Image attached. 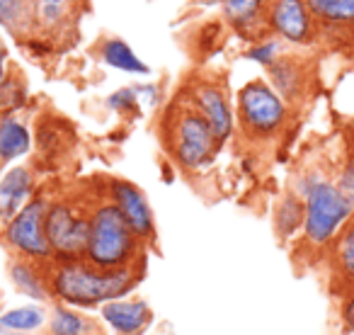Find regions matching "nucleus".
Wrapping results in <instances>:
<instances>
[{"label":"nucleus","instance_id":"f257e3e1","mask_svg":"<svg viewBox=\"0 0 354 335\" xmlns=\"http://www.w3.org/2000/svg\"><path fill=\"white\" fill-rule=\"evenodd\" d=\"M46 280H49L51 296L59 304L88 311L124 299L129 291L136 289L141 272L138 267L102 270L90 265L88 260H54L51 265H46Z\"/></svg>","mask_w":354,"mask_h":335},{"label":"nucleus","instance_id":"f03ea898","mask_svg":"<svg viewBox=\"0 0 354 335\" xmlns=\"http://www.w3.org/2000/svg\"><path fill=\"white\" fill-rule=\"evenodd\" d=\"M294 192L304 197L306 219H304V246L313 253L325 255L328 248L337 241L342 228L352 221L354 207L339 185L333 178L318 173V170H308L299 178Z\"/></svg>","mask_w":354,"mask_h":335},{"label":"nucleus","instance_id":"7ed1b4c3","mask_svg":"<svg viewBox=\"0 0 354 335\" xmlns=\"http://www.w3.org/2000/svg\"><path fill=\"white\" fill-rule=\"evenodd\" d=\"M141 253L143 243L136 238L114 202L107 199L90 209V236L83 260L102 270H124L136 267Z\"/></svg>","mask_w":354,"mask_h":335},{"label":"nucleus","instance_id":"20e7f679","mask_svg":"<svg viewBox=\"0 0 354 335\" xmlns=\"http://www.w3.org/2000/svg\"><path fill=\"white\" fill-rule=\"evenodd\" d=\"M165 143L183 170H199L214 158L218 141L192 102H177L165 117Z\"/></svg>","mask_w":354,"mask_h":335},{"label":"nucleus","instance_id":"39448f33","mask_svg":"<svg viewBox=\"0 0 354 335\" xmlns=\"http://www.w3.org/2000/svg\"><path fill=\"white\" fill-rule=\"evenodd\" d=\"M241 132L252 141H270L289 122V107L267 80L255 78L238 93L236 109Z\"/></svg>","mask_w":354,"mask_h":335},{"label":"nucleus","instance_id":"423d86ee","mask_svg":"<svg viewBox=\"0 0 354 335\" xmlns=\"http://www.w3.org/2000/svg\"><path fill=\"white\" fill-rule=\"evenodd\" d=\"M90 236V212L71 199L49 202L46 209V238L54 260H83Z\"/></svg>","mask_w":354,"mask_h":335},{"label":"nucleus","instance_id":"0eeeda50","mask_svg":"<svg viewBox=\"0 0 354 335\" xmlns=\"http://www.w3.org/2000/svg\"><path fill=\"white\" fill-rule=\"evenodd\" d=\"M46 209H49V199L32 197L22 207V212L6 224L3 241L12 253H17V257L39 262V265L54 262V253L46 238Z\"/></svg>","mask_w":354,"mask_h":335},{"label":"nucleus","instance_id":"6e6552de","mask_svg":"<svg viewBox=\"0 0 354 335\" xmlns=\"http://www.w3.org/2000/svg\"><path fill=\"white\" fill-rule=\"evenodd\" d=\"M267 27L289 44H310L318 37V22L306 0H272L267 6Z\"/></svg>","mask_w":354,"mask_h":335},{"label":"nucleus","instance_id":"1a4fd4ad","mask_svg":"<svg viewBox=\"0 0 354 335\" xmlns=\"http://www.w3.org/2000/svg\"><path fill=\"white\" fill-rule=\"evenodd\" d=\"M109 202H114V207L122 212V217L127 219V224L143 246H148L156 238L153 209L148 204L146 194L136 185L129 183V180H112L109 183Z\"/></svg>","mask_w":354,"mask_h":335},{"label":"nucleus","instance_id":"9d476101","mask_svg":"<svg viewBox=\"0 0 354 335\" xmlns=\"http://www.w3.org/2000/svg\"><path fill=\"white\" fill-rule=\"evenodd\" d=\"M192 105L209 122L218 146H223V143L228 141V136L233 134V127H236V114H233V109H231L226 90L218 88L212 80L197 83L192 88Z\"/></svg>","mask_w":354,"mask_h":335},{"label":"nucleus","instance_id":"9b49d317","mask_svg":"<svg viewBox=\"0 0 354 335\" xmlns=\"http://www.w3.org/2000/svg\"><path fill=\"white\" fill-rule=\"evenodd\" d=\"M270 80L267 83L274 88V93L284 100L286 105H296L306 98L310 85V69L304 59L291 54H281L274 64L267 69Z\"/></svg>","mask_w":354,"mask_h":335},{"label":"nucleus","instance_id":"f8f14e48","mask_svg":"<svg viewBox=\"0 0 354 335\" xmlns=\"http://www.w3.org/2000/svg\"><path fill=\"white\" fill-rule=\"evenodd\" d=\"M114 335H143L153 323V309L143 299H117L100 309Z\"/></svg>","mask_w":354,"mask_h":335},{"label":"nucleus","instance_id":"ddd939ff","mask_svg":"<svg viewBox=\"0 0 354 335\" xmlns=\"http://www.w3.org/2000/svg\"><path fill=\"white\" fill-rule=\"evenodd\" d=\"M325 262H328V275L330 282H333V289L337 291V296H342L344 291H352L354 289V217L342 228L337 241L328 248Z\"/></svg>","mask_w":354,"mask_h":335},{"label":"nucleus","instance_id":"4468645a","mask_svg":"<svg viewBox=\"0 0 354 335\" xmlns=\"http://www.w3.org/2000/svg\"><path fill=\"white\" fill-rule=\"evenodd\" d=\"M35 178H32L30 168L15 165L10 168L3 178H0V221H12L30 202Z\"/></svg>","mask_w":354,"mask_h":335},{"label":"nucleus","instance_id":"2eb2a0df","mask_svg":"<svg viewBox=\"0 0 354 335\" xmlns=\"http://www.w3.org/2000/svg\"><path fill=\"white\" fill-rule=\"evenodd\" d=\"M10 280L20 294H25L27 299H35L37 304H44L51 296L49 280H46V265L25 260V257H15L10 262Z\"/></svg>","mask_w":354,"mask_h":335},{"label":"nucleus","instance_id":"dca6fc26","mask_svg":"<svg viewBox=\"0 0 354 335\" xmlns=\"http://www.w3.org/2000/svg\"><path fill=\"white\" fill-rule=\"evenodd\" d=\"M32 148V134L27 124L17 117L0 119V161H17Z\"/></svg>","mask_w":354,"mask_h":335},{"label":"nucleus","instance_id":"f3484780","mask_svg":"<svg viewBox=\"0 0 354 335\" xmlns=\"http://www.w3.org/2000/svg\"><path fill=\"white\" fill-rule=\"evenodd\" d=\"M49 335H100V325L80 309L56 304L49 314Z\"/></svg>","mask_w":354,"mask_h":335},{"label":"nucleus","instance_id":"a211bd4d","mask_svg":"<svg viewBox=\"0 0 354 335\" xmlns=\"http://www.w3.org/2000/svg\"><path fill=\"white\" fill-rule=\"evenodd\" d=\"M97 54L107 66H112V69H117V71H124V73H133V75L151 73V69H148V66L133 54L131 46L124 39H119V37H107V39L100 44Z\"/></svg>","mask_w":354,"mask_h":335},{"label":"nucleus","instance_id":"6ab92c4d","mask_svg":"<svg viewBox=\"0 0 354 335\" xmlns=\"http://www.w3.org/2000/svg\"><path fill=\"white\" fill-rule=\"evenodd\" d=\"M306 207L304 197L299 192H286L274 207V231L279 238H294L299 231H304Z\"/></svg>","mask_w":354,"mask_h":335},{"label":"nucleus","instance_id":"aec40b11","mask_svg":"<svg viewBox=\"0 0 354 335\" xmlns=\"http://www.w3.org/2000/svg\"><path fill=\"white\" fill-rule=\"evenodd\" d=\"M223 12L236 30L255 35L257 27L267 25L265 0H223Z\"/></svg>","mask_w":354,"mask_h":335},{"label":"nucleus","instance_id":"412c9836","mask_svg":"<svg viewBox=\"0 0 354 335\" xmlns=\"http://www.w3.org/2000/svg\"><path fill=\"white\" fill-rule=\"evenodd\" d=\"M44 323H49V314L41 304L15 306V309H8L0 314V328H6L8 333L30 335L39 330Z\"/></svg>","mask_w":354,"mask_h":335},{"label":"nucleus","instance_id":"4be33fe9","mask_svg":"<svg viewBox=\"0 0 354 335\" xmlns=\"http://www.w3.org/2000/svg\"><path fill=\"white\" fill-rule=\"evenodd\" d=\"M35 20V0H0V25L22 32Z\"/></svg>","mask_w":354,"mask_h":335},{"label":"nucleus","instance_id":"5701e85b","mask_svg":"<svg viewBox=\"0 0 354 335\" xmlns=\"http://www.w3.org/2000/svg\"><path fill=\"white\" fill-rule=\"evenodd\" d=\"M73 0H35V20L41 27H59L68 17Z\"/></svg>","mask_w":354,"mask_h":335},{"label":"nucleus","instance_id":"b1692460","mask_svg":"<svg viewBox=\"0 0 354 335\" xmlns=\"http://www.w3.org/2000/svg\"><path fill=\"white\" fill-rule=\"evenodd\" d=\"M279 56H281V46L277 39H260L255 46H250V51H248V59L257 61V64L267 66V69H270Z\"/></svg>","mask_w":354,"mask_h":335},{"label":"nucleus","instance_id":"393cba45","mask_svg":"<svg viewBox=\"0 0 354 335\" xmlns=\"http://www.w3.org/2000/svg\"><path fill=\"white\" fill-rule=\"evenodd\" d=\"M136 105H138V90L136 88H122L107 98V107H112L114 112H122V114L136 112Z\"/></svg>","mask_w":354,"mask_h":335},{"label":"nucleus","instance_id":"a878e982","mask_svg":"<svg viewBox=\"0 0 354 335\" xmlns=\"http://www.w3.org/2000/svg\"><path fill=\"white\" fill-rule=\"evenodd\" d=\"M337 320H339V330H342L344 335H354V289L344 291V294L339 296Z\"/></svg>","mask_w":354,"mask_h":335},{"label":"nucleus","instance_id":"bb28decb","mask_svg":"<svg viewBox=\"0 0 354 335\" xmlns=\"http://www.w3.org/2000/svg\"><path fill=\"white\" fill-rule=\"evenodd\" d=\"M335 183L339 185V190L344 192V197L352 202L354 207V156H349L347 161L342 163V168H339L337 178H335Z\"/></svg>","mask_w":354,"mask_h":335},{"label":"nucleus","instance_id":"cd10ccee","mask_svg":"<svg viewBox=\"0 0 354 335\" xmlns=\"http://www.w3.org/2000/svg\"><path fill=\"white\" fill-rule=\"evenodd\" d=\"M6 71H8V51L0 44V85L6 83Z\"/></svg>","mask_w":354,"mask_h":335},{"label":"nucleus","instance_id":"c85d7f7f","mask_svg":"<svg viewBox=\"0 0 354 335\" xmlns=\"http://www.w3.org/2000/svg\"><path fill=\"white\" fill-rule=\"evenodd\" d=\"M6 333H8V330H6V328H0V335H6Z\"/></svg>","mask_w":354,"mask_h":335},{"label":"nucleus","instance_id":"c756f323","mask_svg":"<svg viewBox=\"0 0 354 335\" xmlns=\"http://www.w3.org/2000/svg\"><path fill=\"white\" fill-rule=\"evenodd\" d=\"M6 335H22V333H6Z\"/></svg>","mask_w":354,"mask_h":335}]
</instances>
